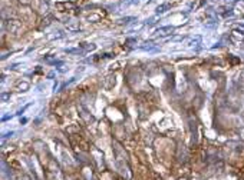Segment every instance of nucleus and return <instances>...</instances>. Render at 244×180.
<instances>
[{
    "instance_id": "3",
    "label": "nucleus",
    "mask_w": 244,
    "mask_h": 180,
    "mask_svg": "<svg viewBox=\"0 0 244 180\" xmlns=\"http://www.w3.org/2000/svg\"><path fill=\"white\" fill-rule=\"evenodd\" d=\"M129 20H135V17H125V19H122L119 22L121 23H129Z\"/></svg>"
},
{
    "instance_id": "2",
    "label": "nucleus",
    "mask_w": 244,
    "mask_h": 180,
    "mask_svg": "<svg viewBox=\"0 0 244 180\" xmlns=\"http://www.w3.org/2000/svg\"><path fill=\"white\" fill-rule=\"evenodd\" d=\"M172 30H174L172 26H165V27H159L155 33L157 34H167V32H172Z\"/></svg>"
},
{
    "instance_id": "1",
    "label": "nucleus",
    "mask_w": 244,
    "mask_h": 180,
    "mask_svg": "<svg viewBox=\"0 0 244 180\" xmlns=\"http://www.w3.org/2000/svg\"><path fill=\"white\" fill-rule=\"evenodd\" d=\"M168 9H171V3H164V4H159L157 7V15H162L165 13Z\"/></svg>"
},
{
    "instance_id": "4",
    "label": "nucleus",
    "mask_w": 244,
    "mask_h": 180,
    "mask_svg": "<svg viewBox=\"0 0 244 180\" xmlns=\"http://www.w3.org/2000/svg\"><path fill=\"white\" fill-rule=\"evenodd\" d=\"M7 97H10V95H7V93H4V95H1V99H3V101L6 100Z\"/></svg>"
}]
</instances>
